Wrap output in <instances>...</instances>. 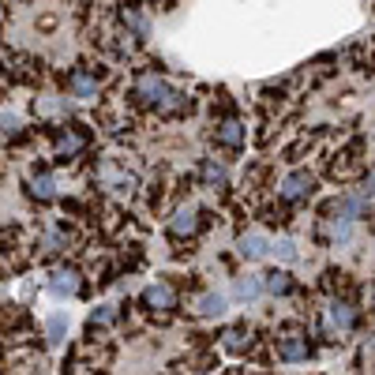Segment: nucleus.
<instances>
[{
  "label": "nucleus",
  "instance_id": "obj_6",
  "mask_svg": "<svg viewBox=\"0 0 375 375\" xmlns=\"http://www.w3.org/2000/svg\"><path fill=\"white\" fill-rule=\"evenodd\" d=\"M173 301H176V296H173L169 285H150V289L143 293V304L154 308V312H165V308H173Z\"/></svg>",
  "mask_w": 375,
  "mask_h": 375
},
{
  "label": "nucleus",
  "instance_id": "obj_8",
  "mask_svg": "<svg viewBox=\"0 0 375 375\" xmlns=\"http://www.w3.org/2000/svg\"><path fill=\"white\" fill-rule=\"evenodd\" d=\"M53 293H57V296H68V293H79V274H75V270H57V274H53Z\"/></svg>",
  "mask_w": 375,
  "mask_h": 375
},
{
  "label": "nucleus",
  "instance_id": "obj_24",
  "mask_svg": "<svg viewBox=\"0 0 375 375\" xmlns=\"http://www.w3.org/2000/svg\"><path fill=\"white\" fill-rule=\"evenodd\" d=\"M19 128V120L12 117V113H8V117H0V131H15Z\"/></svg>",
  "mask_w": 375,
  "mask_h": 375
},
{
  "label": "nucleus",
  "instance_id": "obj_7",
  "mask_svg": "<svg viewBox=\"0 0 375 375\" xmlns=\"http://www.w3.org/2000/svg\"><path fill=\"white\" fill-rule=\"evenodd\" d=\"M195 229H199V211H195V206H180V211H176V218H173V233H195Z\"/></svg>",
  "mask_w": 375,
  "mask_h": 375
},
{
  "label": "nucleus",
  "instance_id": "obj_17",
  "mask_svg": "<svg viewBox=\"0 0 375 375\" xmlns=\"http://www.w3.org/2000/svg\"><path fill=\"white\" fill-rule=\"evenodd\" d=\"M259 289H263V282H259V278H240L233 293L240 296V301H256V296H259Z\"/></svg>",
  "mask_w": 375,
  "mask_h": 375
},
{
  "label": "nucleus",
  "instance_id": "obj_1",
  "mask_svg": "<svg viewBox=\"0 0 375 375\" xmlns=\"http://www.w3.org/2000/svg\"><path fill=\"white\" fill-rule=\"evenodd\" d=\"M136 98L139 102H150V105H165V109H173L176 102H180V94H173L154 72H143L136 79Z\"/></svg>",
  "mask_w": 375,
  "mask_h": 375
},
{
  "label": "nucleus",
  "instance_id": "obj_14",
  "mask_svg": "<svg viewBox=\"0 0 375 375\" xmlns=\"http://www.w3.org/2000/svg\"><path fill=\"white\" fill-rule=\"evenodd\" d=\"M364 211V199H360V195H346V199H341V203H334V214L341 218V222H349V218H357Z\"/></svg>",
  "mask_w": 375,
  "mask_h": 375
},
{
  "label": "nucleus",
  "instance_id": "obj_3",
  "mask_svg": "<svg viewBox=\"0 0 375 375\" xmlns=\"http://www.w3.org/2000/svg\"><path fill=\"white\" fill-rule=\"evenodd\" d=\"M278 353L285 360H304L308 357V338L296 334V330H285V334L278 338Z\"/></svg>",
  "mask_w": 375,
  "mask_h": 375
},
{
  "label": "nucleus",
  "instance_id": "obj_16",
  "mask_svg": "<svg viewBox=\"0 0 375 375\" xmlns=\"http://www.w3.org/2000/svg\"><path fill=\"white\" fill-rule=\"evenodd\" d=\"M30 192H34L38 199H53V195H57V180H53L49 173H41V176H34V184H30Z\"/></svg>",
  "mask_w": 375,
  "mask_h": 375
},
{
  "label": "nucleus",
  "instance_id": "obj_9",
  "mask_svg": "<svg viewBox=\"0 0 375 375\" xmlns=\"http://www.w3.org/2000/svg\"><path fill=\"white\" fill-rule=\"evenodd\" d=\"M72 91H75V98H94L98 94V79L91 72H72Z\"/></svg>",
  "mask_w": 375,
  "mask_h": 375
},
{
  "label": "nucleus",
  "instance_id": "obj_19",
  "mask_svg": "<svg viewBox=\"0 0 375 375\" xmlns=\"http://www.w3.org/2000/svg\"><path fill=\"white\" fill-rule=\"evenodd\" d=\"M203 180H206V184H225V169H222L218 162H206V165H203Z\"/></svg>",
  "mask_w": 375,
  "mask_h": 375
},
{
  "label": "nucleus",
  "instance_id": "obj_13",
  "mask_svg": "<svg viewBox=\"0 0 375 375\" xmlns=\"http://www.w3.org/2000/svg\"><path fill=\"white\" fill-rule=\"evenodd\" d=\"M353 319H357V312H353L346 301H334V304H330V323H334V327L346 330V327H353Z\"/></svg>",
  "mask_w": 375,
  "mask_h": 375
},
{
  "label": "nucleus",
  "instance_id": "obj_2",
  "mask_svg": "<svg viewBox=\"0 0 375 375\" xmlns=\"http://www.w3.org/2000/svg\"><path fill=\"white\" fill-rule=\"evenodd\" d=\"M312 188H315L312 173H289L282 180V195L285 199H304V195H312Z\"/></svg>",
  "mask_w": 375,
  "mask_h": 375
},
{
  "label": "nucleus",
  "instance_id": "obj_4",
  "mask_svg": "<svg viewBox=\"0 0 375 375\" xmlns=\"http://www.w3.org/2000/svg\"><path fill=\"white\" fill-rule=\"evenodd\" d=\"M98 180H102L105 188H113V192H131V188H136V176L120 173L117 165H102V169H98Z\"/></svg>",
  "mask_w": 375,
  "mask_h": 375
},
{
  "label": "nucleus",
  "instance_id": "obj_21",
  "mask_svg": "<svg viewBox=\"0 0 375 375\" xmlns=\"http://www.w3.org/2000/svg\"><path fill=\"white\" fill-rule=\"evenodd\" d=\"M124 23L131 27V30H136V34L143 38V34H147V19H143L139 12H131V8H128V12H124Z\"/></svg>",
  "mask_w": 375,
  "mask_h": 375
},
{
  "label": "nucleus",
  "instance_id": "obj_10",
  "mask_svg": "<svg viewBox=\"0 0 375 375\" xmlns=\"http://www.w3.org/2000/svg\"><path fill=\"white\" fill-rule=\"evenodd\" d=\"M222 346H225L229 353H248L251 338H248V330H240V327H229L225 334H222Z\"/></svg>",
  "mask_w": 375,
  "mask_h": 375
},
{
  "label": "nucleus",
  "instance_id": "obj_23",
  "mask_svg": "<svg viewBox=\"0 0 375 375\" xmlns=\"http://www.w3.org/2000/svg\"><path fill=\"white\" fill-rule=\"evenodd\" d=\"M94 323H113V308H98V312H94Z\"/></svg>",
  "mask_w": 375,
  "mask_h": 375
},
{
  "label": "nucleus",
  "instance_id": "obj_12",
  "mask_svg": "<svg viewBox=\"0 0 375 375\" xmlns=\"http://www.w3.org/2000/svg\"><path fill=\"white\" fill-rule=\"evenodd\" d=\"M79 150H83V136L68 128V131L57 139V154H60V158H72V154H79Z\"/></svg>",
  "mask_w": 375,
  "mask_h": 375
},
{
  "label": "nucleus",
  "instance_id": "obj_18",
  "mask_svg": "<svg viewBox=\"0 0 375 375\" xmlns=\"http://www.w3.org/2000/svg\"><path fill=\"white\" fill-rule=\"evenodd\" d=\"M270 251H274V256H278L282 263H293V259H296V248H293V240H274V244H270Z\"/></svg>",
  "mask_w": 375,
  "mask_h": 375
},
{
  "label": "nucleus",
  "instance_id": "obj_11",
  "mask_svg": "<svg viewBox=\"0 0 375 375\" xmlns=\"http://www.w3.org/2000/svg\"><path fill=\"white\" fill-rule=\"evenodd\" d=\"M218 143H222V147H240V143H244V128H240V120H225V124L218 128Z\"/></svg>",
  "mask_w": 375,
  "mask_h": 375
},
{
  "label": "nucleus",
  "instance_id": "obj_5",
  "mask_svg": "<svg viewBox=\"0 0 375 375\" xmlns=\"http://www.w3.org/2000/svg\"><path fill=\"white\" fill-rule=\"evenodd\" d=\"M237 248H240V256H244V259H263L270 251V244H267V237H263V233H244Z\"/></svg>",
  "mask_w": 375,
  "mask_h": 375
},
{
  "label": "nucleus",
  "instance_id": "obj_22",
  "mask_svg": "<svg viewBox=\"0 0 375 375\" xmlns=\"http://www.w3.org/2000/svg\"><path fill=\"white\" fill-rule=\"evenodd\" d=\"M49 334H53V341L64 334V315H53V319H49Z\"/></svg>",
  "mask_w": 375,
  "mask_h": 375
},
{
  "label": "nucleus",
  "instance_id": "obj_20",
  "mask_svg": "<svg viewBox=\"0 0 375 375\" xmlns=\"http://www.w3.org/2000/svg\"><path fill=\"white\" fill-rule=\"evenodd\" d=\"M267 289L278 296V293H289V274H270L267 278Z\"/></svg>",
  "mask_w": 375,
  "mask_h": 375
},
{
  "label": "nucleus",
  "instance_id": "obj_15",
  "mask_svg": "<svg viewBox=\"0 0 375 375\" xmlns=\"http://www.w3.org/2000/svg\"><path fill=\"white\" fill-rule=\"evenodd\" d=\"M225 304H229V301H225V293H206L203 301H199V312H203V315H222V312H225Z\"/></svg>",
  "mask_w": 375,
  "mask_h": 375
},
{
  "label": "nucleus",
  "instance_id": "obj_25",
  "mask_svg": "<svg viewBox=\"0 0 375 375\" xmlns=\"http://www.w3.org/2000/svg\"><path fill=\"white\" fill-rule=\"evenodd\" d=\"M364 184H368V192H371V195H375V169H371V173H368V180H364Z\"/></svg>",
  "mask_w": 375,
  "mask_h": 375
}]
</instances>
